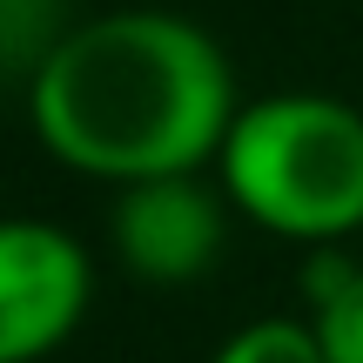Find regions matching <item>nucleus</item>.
<instances>
[{
    "label": "nucleus",
    "instance_id": "f257e3e1",
    "mask_svg": "<svg viewBox=\"0 0 363 363\" xmlns=\"http://www.w3.org/2000/svg\"><path fill=\"white\" fill-rule=\"evenodd\" d=\"M235 101V67L208 27L169 7H115L74 21L27 74L34 142L88 182H162L195 175L222 155Z\"/></svg>",
    "mask_w": 363,
    "mask_h": 363
},
{
    "label": "nucleus",
    "instance_id": "f03ea898",
    "mask_svg": "<svg viewBox=\"0 0 363 363\" xmlns=\"http://www.w3.org/2000/svg\"><path fill=\"white\" fill-rule=\"evenodd\" d=\"M222 195L276 242L337 249L363 229V108L337 94L242 101L216 155Z\"/></svg>",
    "mask_w": 363,
    "mask_h": 363
},
{
    "label": "nucleus",
    "instance_id": "7ed1b4c3",
    "mask_svg": "<svg viewBox=\"0 0 363 363\" xmlns=\"http://www.w3.org/2000/svg\"><path fill=\"white\" fill-rule=\"evenodd\" d=\"M94 262L81 235L40 216H0V363H40L81 330Z\"/></svg>",
    "mask_w": 363,
    "mask_h": 363
},
{
    "label": "nucleus",
    "instance_id": "20e7f679",
    "mask_svg": "<svg viewBox=\"0 0 363 363\" xmlns=\"http://www.w3.org/2000/svg\"><path fill=\"white\" fill-rule=\"evenodd\" d=\"M222 235H229V195L195 175L135 182L115 202V256L148 289L202 283L222 256Z\"/></svg>",
    "mask_w": 363,
    "mask_h": 363
},
{
    "label": "nucleus",
    "instance_id": "39448f33",
    "mask_svg": "<svg viewBox=\"0 0 363 363\" xmlns=\"http://www.w3.org/2000/svg\"><path fill=\"white\" fill-rule=\"evenodd\" d=\"M316 337H323L330 363H363V269L357 262H337L330 249H316Z\"/></svg>",
    "mask_w": 363,
    "mask_h": 363
},
{
    "label": "nucleus",
    "instance_id": "423d86ee",
    "mask_svg": "<svg viewBox=\"0 0 363 363\" xmlns=\"http://www.w3.org/2000/svg\"><path fill=\"white\" fill-rule=\"evenodd\" d=\"M208 363H330L316 323H296V316H256L235 337H222V350Z\"/></svg>",
    "mask_w": 363,
    "mask_h": 363
}]
</instances>
